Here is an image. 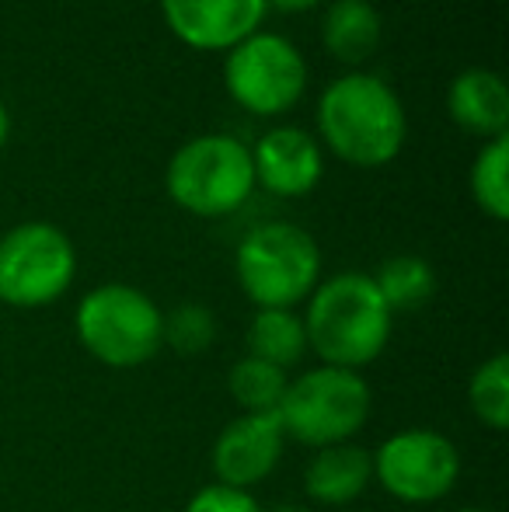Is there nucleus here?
Wrapping results in <instances>:
<instances>
[{
    "label": "nucleus",
    "instance_id": "nucleus-1",
    "mask_svg": "<svg viewBox=\"0 0 509 512\" xmlns=\"http://www.w3.org/2000/svg\"><path fill=\"white\" fill-rule=\"evenodd\" d=\"M318 133L353 168H384L405 147L408 115L384 77L353 70L321 91Z\"/></svg>",
    "mask_w": 509,
    "mask_h": 512
},
{
    "label": "nucleus",
    "instance_id": "nucleus-2",
    "mask_svg": "<svg viewBox=\"0 0 509 512\" xmlns=\"http://www.w3.org/2000/svg\"><path fill=\"white\" fill-rule=\"evenodd\" d=\"M391 328L394 314L377 293L370 272H339L314 286L307 297V352H314L325 366L360 373L387 349Z\"/></svg>",
    "mask_w": 509,
    "mask_h": 512
},
{
    "label": "nucleus",
    "instance_id": "nucleus-3",
    "mask_svg": "<svg viewBox=\"0 0 509 512\" xmlns=\"http://www.w3.org/2000/svg\"><path fill=\"white\" fill-rule=\"evenodd\" d=\"M164 189L192 216H231L252 199V147L231 133H203L185 140L164 168Z\"/></svg>",
    "mask_w": 509,
    "mask_h": 512
},
{
    "label": "nucleus",
    "instance_id": "nucleus-4",
    "mask_svg": "<svg viewBox=\"0 0 509 512\" xmlns=\"http://www.w3.org/2000/svg\"><path fill=\"white\" fill-rule=\"evenodd\" d=\"M374 391L356 370L339 366H314L286 384V394L276 408L286 439L321 450V446L353 443L356 432L370 422Z\"/></svg>",
    "mask_w": 509,
    "mask_h": 512
},
{
    "label": "nucleus",
    "instance_id": "nucleus-5",
    "mask_svg": "<svg viewBox=\"0 0 509 512\" xmlns=\"http://www.w3.org/2000/svg\"><path fill=\"white\" fill-rule=\"evenodd\" d=\"M234 272L258 310H293L321 283V248L297 223H258L234 251Z\"/></svg>",
    "mask_w": 509,
    "mask_h": 512
},
{
    "label": "nucleus",
    "instance_id": "nucleus-6",
    "mask_svg": "<svg viewBox=\"0 0 509 512\" xmlns=\"http://www.w3.org/2000/svg\"><path fill=\"white\" fill-rule=\"evenodd\" d=\"M77 342L109 370H136L164 345V314L129 283H102L84 293L74 314Z\"/></svg>",
    "mask_w": 509,
    "mask_h": 512
},
{
    "label": "nucleus",
    "instance_id": "nucleus-7",
    "mask_svg": "<svg viewBox=\"0 0 509 512\" xmlns=\"http://www.w3.org/2000/svg\"><path fill=\"white\" fill-rule=\"evenodd\" d=\"M77 276L74 241L56 223L28 220L0 234V304L49 307Z\"/></svg>",
    "mask_w": 509,
    "mask_h": 512
},
{
    "label": "nucleus",
    "instance_id": "nucleus-8",
    "mask_svg": "<svg viewBox=\"0 0 509 512\" xmlns=\"http://www.w3.org/2000/svg\"><path fill=\"white\" fill-rule=\"evenodd\" d=\"M224 88L245 112L283 115L304 98L307 60L297 42L279 32H252L227 49Z\"/></svg>",
    "mask_w": 509,
    "mask_h": 512
},
{
    "label": "nucleus",
    "instance_id": "nucleus-9",
    "mask_svg": "<svg viewBox=\"0 0 509 512\" xmlns=\"http://www.w3.org/2000/svg\"><path fill=\"white\" fill-rule=\"evenodd\" d=\"M461 478V453L443 432L405 429L374 450V481L391 499L429 506L454 492Z\"/></svg>",
    "mask_w": 509,
    "mask_h": 512
},
{
    "label": "nucleus",
    "instance_id": "nucleus-10",
    "mask_svg": "<svg viewBox=\"0 0 509 512\" xmlns=\"http://www.w3.org/2000/svg\"><path fill=\"white\" fill-rule=\"evenodd\" d=\"M283 446L286 436L276 415H238L220 429L217 443H213L210 464L217 485L252 492L279 467Z\"/></svg>",
    "mask_w": 509,
    "mask_h": 512
},
{
    "label": "nucleus",
    "instance_id": "nucleus-11",
    "mask_svg": "<svg viewBox=\"0 0 509 512\" xmlns=\"http://www.w3.org/2000/svg\"><path fill=\"white\" fill-rule=\"evenodd\" d=\"M255 185L279 199H304L325 175V154L314 133L300 126H272L252 147Z\"/></svg>",
    "mask_w": 509,
    "mask_h": 512
},
{
    "label": "nucleus",
    "instance_id": "nucleus-12",
    "mask_svg": "<svg viewBox=\"0 0 509 512\" xmlns=\"http://www.w3.org/2000/svg\"><path fill=\"white\" fill-rule=\"evenodd\" d=\"M265 0H161L164 25L192 49H220L238 46L258 32L265 21Z\"/></svg>",
    "mask_w": 509,
    "mask_h": 512
},
{
    "label": "nucleus",
    "instance_id": "nucleus-13",
    "mask_svg": "<svg viewBox=\"0 0 509 512\" xmlns=\"http://www.w3.org/2000/svg\"><path fill=\"white\" fill-rule=\"evenodd\" d=\"M447 112L464 133H475L482 140L506 136L509 129V91L499 70L468 67L450 81Z\"/></svg>",
    "mask_w": 509,
    "mask_h": 512
},
{
    "label": "nucleus",
    "instance_id": "nucleus-14",
    "mask_svg": "<svg viewBox=\"0 0 509 512\" xmlns=\"http://www.w3.org/2000/svg\"><path fill=\"white\" fill-rule=\"evenodd\" d=\"M374 481V453L356 443H335L314 450L304 467V492L318 506H349Z\"/></svg>",
    "mask_w": 509,
    "mask_h": 512
},
{
    "label": "nucleus",
    "instance_id": "nucleus-15",
    "mask_svg": "<svg viewBox=\"0 0 509 512\" xmlns=\"http://www.w3.org/2000/svg\"><path fill=\"white\" fill-rule=\"evenodd\" d=\"M384 21L370 0H328V11L321 18V42L339 63L370 60L381 46Z\"/></svg>",
    "mask_w": 509,
    "mask_h": 512
},
{
    "label": "nucleus",
    "instance_id": "nucleus-16",
    "mask_svg": "<svg viewBox=\"0 0 509 512\" xmlns=\"http://www.w3.org/2000/svg\"><path fill=\"white\" fill-rule=\"evenodd\" d=\"M245 349L248 356L262 359V363H272L279 370H293L307 356L304 317L279 307L255 310V317L248 321L245 331Z\"/></svg>",
    "mask_w": 509,
    "mask_h": 512
},
{
    "label": "nucleus",
    "instance_id": "nucleus-17",
    "mask_svg": "<svg viewBox=\"0 0 509 512\" xmlns=\"http://www.w3.org/2000/svg\"><path fill=\"white\" fill-rule=\"evenodd\" d=\"M374 286L391 314H412L436 293V272L419 255H394L374 272Z\"/></svg>",
    "mask_w": 509,
    "mask_h": 512
},
{
    "label": "nucleus",
    "instance_id": "nucleus-18",
    "mask_svg": "<svg viewBox=\"0 0 509 512\" xmlns=\"http://www.w3.org/2000/svg\"><path fill=\"white\" fill-rule=\"evenodd\" d=\"M468 189L475 206L496 223L509 216V136L485 140L468 171Z\"/></svg>",
    "mask_w": 509,
    "mask_h": 512
},
{
    "label": "nucleus",
    "instance_id": "nucleus-19",
    "mask_svg": "<svg viewBox=\"0 0 509 512\" xmlns=\"http://www.w3.org/2000/svg\"><path fill=\"white\" fill-rule=\"evenodd\" d=\"M286 370L272 363H262L255 356H245L231 366V377H227V391L238 401L241 415H276L279 401L286 394Z\"/></svg>",
    "mask_w": 509,
    "mask_h": 512
},
{
    "label": "nucleus",
    "instance_id": "nucleus-20",
    "mask_svg": "<svg viewBox=\"0 0 509 512\" xmlns=\"http://www.w3.org/2000/svg\"><path fill=\"white\" fill-rule=\"evenodd\" d=\"M468 405L471 415L492 432H506L509 429V356L485 359L468 380Z\"/></svg>",
    "mask_w": 509,
    "mask_h": 512
},
{
    "label": "nucleus",
    "instance_id": "nucleus-21",
    "mask_svg": "<svg viewBox=\"0 0 509 512\" xmlns=\"http://www.w3.org/2000/svg\"><path fill=\"white\" fill-rule=\"evenodd\" d=\"M217 342V317L206 304H178L164 314V345L182 356H199Z\"/></svg>",
    "mask_w": 509,
    "mask_h": 512
},
{
    "label": "nucleus",
    "instance_id": "nucleus-22",
    "mask_svg": "<svg viewBox=\"0 0 509 512\" xmlns=\"http://www.w3.org/2000/svg\"><path fill=\"white\" fill-rule=\"evenodd\" d=\"M185 512H265V509L258 506L252 492H241V488H227V485H206L192 495Z\"/></svg>",
    "mask_w": 509,
    "mask_h": 512
},
{
    "label": "nucleus",
    "instance_id": "nucleus-23",
    "mask_svg": "<svg viewBox=\"0 0 509 512\" xmlns=\"http://www.w3.org/2000/svg\"><path fill=\"white\" fill-rule=\"evenodd\" d=\"M318 4L325 0H265V7H279V11H311Z\"/></svg>",
    "mask_w": 509,
    "mask_h": 512
},
{
    "label": "nucleus",
    "instance_id": "nucleus-24",
    "mask_svg": "<svg viewBox=\"0 0 509 512\" xmlns=\"http://www.w3.org/2000/svg\"><path fill=\"white\" fill-rule=\"evenodd\" d=\"M7 136H11V112H7V102L0 98V150L7 147Z\"/></svg>",
    "mask_w": 509,
    "mask_h": 512
},
{
    "label": "nucleus",
    "instance_id": "nucleus-25",
    "mask_svg": "<svg viewBox=\"0 0 509 512\" xmlns=\"http://www.w3.org/2000/svg\"><path fill=\"white\" fill-rule=\"evenodd\" d=\"M272 512H307V509H300V506H276Z\"/></svg>",
    "mask_w": 509,
    "mask_h": 512
},
{
    "label": "nucleus",
    "instance_id": "nucleus-26",
    "mask_svg": "<svg viewBox=\"0 0 509 512\" xmlns=\"http://www.w3.org/2000/svg\"><path fill=\"white\" fill-rule=\"evenodd\" d=\"M461 512H489V509H461Z\"/></svg>",
    "mask_w": 509,
    "mask_h": 512
}]
</instances>
